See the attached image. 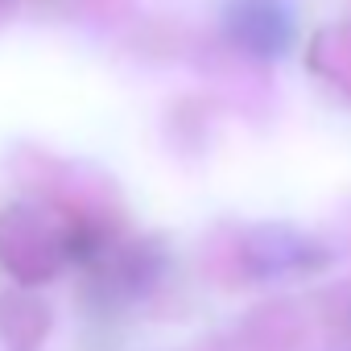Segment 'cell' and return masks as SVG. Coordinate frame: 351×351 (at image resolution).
<instances>
[{
  "label": "cell",
  "mask_w": 351,
  "mask_h": 351,
  "mask_svg": "<svg viewBox=\"0 0 351 351\" xmlns=\"http://www.w3.org/2000/svg\"><path fill=\"white\" fill-rule=\"evenodd\" d=\"M232 46L252 58H277L293 42V9L285 0H232L223 13Z\"/></svg>",
  "instance_id": "obj_1"
},
{
  "label": "cell",
  "mask_w": 351,
  "mask_h": 351,
  "mask_svg": "<svg viewBox=\"0 0 351 351\" xmlns=\"http://www.w3.org/2000/svg\"><path fill=\"white\" fill-rule=\"evenodd\" d=\"M248 256H256V273L261 277H281V273H306L314 265H322V252L306 240V236H293V232H281V228H265L256 232Z\"/></svg>",
  "instance_id": "obj_2"
}]
</instances>
